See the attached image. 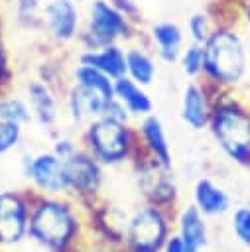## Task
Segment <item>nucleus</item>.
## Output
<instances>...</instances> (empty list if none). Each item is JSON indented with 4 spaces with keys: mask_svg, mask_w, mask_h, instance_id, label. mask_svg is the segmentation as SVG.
<instances>
[{
    "mask_svg": "<svg viewBox=\"0 0 250 252\" xmlns=\"http://www.w3.org/2000/svg\"><path fill=\"white\" fill-rule=\"evenodd\" d=\"M83 28V8L77 0H45L41 33L57 47L77 45Z\"/></svg>",
    "mask_w": 250,
    "mask_h": 252,
    "instance_id": "10",
    "label": "nucleus"
},
{
    "mask_svg": "<svg viewBox=\"0 0 250 252\" xmlns=\"http://www.w3.org/2000/svg\"><path fill=\"white\" fill-rule=\"evenodd\" d=\"M114 8H118L124 16H128L132 22H136L138 26L142 24V8L138 6L136 0H108Z\"/></svg>",
    "mask_w": 250,
    "mask_h": 252,
    "instance_id": "30",
    "label": "nucleus"
},
{
    "mask_svg": "<svg viewBox=\"0 0 250 252\" xmlns=\"http://www.w3.org/2000/svg\"><path fill=\"white\" fill-rule=\"evenodd\" d=\"M230 226L238 242L250 248V207H236L230 215Z\"/></svg>",
    "mask_w": 250,
    "mask_h": 252,
    "instance_id": "27",
    "label": "nucleus"
},
{
    "mask_svg": "<svg viewBox=\"0 0 250 252\" xmlns=\"http://www.w3.org/2000/svg\"><path fill=\"white\" fill-rule=\"evenodd\" d=\"M173 213L150 203L134 209L124 226L122 252H161L163 242L173 232Z\"/></svg>",
    "mask_w": 250,
    "mask_h": 252,
    "instance_id": "6",
    "label": "nucleus"
},
{
    "mask_svg": "<svg viewBox=\"0 0 250 252\" xmlns=\"http://www.w3.org/2000/svg\"><path fill=\"white\" fill-rule=\"evenodd\" d=\"M213 93L215 91L203 79H193L185 83L179 100V118L189 130L201 132L209 128L211 110H213Z\"/></svg>",
    "mask_w": 250,
    "mask_h": 252,
    "instance_id": "14",
    "label": "nucleus"
},
{
    "mask_svg": "<svg viewBox=\"0 0 250 252\" xmlns=\"http://www.w3.org/2000/svg\"><path fill=\"white\" fill-rule=\"evenodd\" d=\"M193 205L205 215V217H220L230 211V197L228 193L217 185L211 177H199L193 183Z\"/></svg>",
    "mask_w": 250,
    "mask_h": 252,
    "instance_id": "21",
    "label": "nucleus"
},
{
    "mask_svg": "<svg viewBox=\"0 0 250 252\" xmlns=\"http://www.w3.org/2000/svg\"><path fill=\"white\" fill-rule=\"evenodd\" d=\"M67 83L83 96L91 120L93 116L98 118L106 114L110 102L114 100V81L89 63L75 59V65L69 69Z\"/></svg>",
    "mask_w": 250,
    "mask_h": 252,
    "instance_id": "11",
    "label": "nucleus"
},
{
    "mask_svg": "<svg viewBox=\"0 0 250 252\" xmlns=\"http://www.w3.org/2000/svg\"><path fill=\"white\" fill-rule=\"evenodd\" d=\"M114 98L126 108V112L134 122L154 112V100L148 89L128 79L126 75L120 79H114Z\"/></svg>",
    "mask_w": 250,
    "mask_h": 252,
    "instance_id": "20",
    "label": "nucleus"
},
{
    "mask_svg": "<svg viewBox=\"0 0 250 252\" xmlns=\"http://www.w3.org/2000/svg\"><path fill=\"white\" fill-rule=\"evenodd\" d=\"M161 252H187V244H185L183 238L173 230V232L167 236V240L163 242Z\"/></svg>",
    "mask_w": 250,
    "mask_h": 252,
    "instance_id": "32",
    "label": "nucleus"
},
{
    "mask_svg": "<svg viewBox=\"0 0 250 252\" xmlns=\"http://www.w3.org/2000/svg\"><path fill=\"white\" fill-rule=\"evenodd\" d=\"M207 217L191 203L183 205L173 213V230L183 238V242L191 248L203 250L209 242V228Z\"/></svg>",
    "mask_w": 250,
    "mask_h": 252,
    "instance_id": "17",
    "label": "nucleus"
},
{
    "mask_svg": "<svg viewBox=\"0 0 250 252\" xmlns=\"http://www.w3.org/2000/svg\"><path fill=\"white\" fill-rule=\"evenodd\" d=\"M209 130L230 161L250 167V108L232 91L213 93Z\"/></svg>",
    "mask_w": 250,
    "mask_h": 252,
    "instance_id": "3",
    "label": "nucleus"
},
{
    "mask_svg": "<svg viewBox=\"0 0 250 252\" xmlns=\"http://www.w3.org/2000/svg\"><path fill=\"white\" fill-rule=\"evenodd\" d=\"M41 0H14L12 2V16L20 30L26 32H39L41 30Z\"/></svg>",
    "mask_w": 250,
    "mask_h": 252,
    "instance_id": "23",
    "label": "nucleus"
},
{
    "mask_svg": "<svg viewBox=\"0 0 250 252\" xmlns=\"http://www.w3.org/2000/svg\"><path fill=\"white\" fill-rule=\"evenodd\" d=\"M203 81L213 91H234L248 73V45L242 28L230 20H217L211 37L203 43Z\"/></svg>",
    "mask_w": 250,
    "mask_h": 252,
    "instance_id": "2",
    "label": "nucleus"
},
{
    "mask_svg": "<svg viewBox=\"0 0 250 252\" xmlns=\"http://www.w3.org/2000/svg\"><path fill=\"white\" fill-rule=\"evenodd\" d=\"M24 96L30 102L33 122L37 126H41L43 130H49V132L57 134L55 128H57L61 112H63L61 93L55 87H51L49 83H45L37 77H31L24 85Z\"/></svg>",
    "mask_w": 250,
    "mask_h": 252,
    "instance_id": "13",
    "label": "nucleus"
},
{
    "mask_svg": "<svg viewBox=\"0 0 250 252\" xmlns=\"http://www.w3.org/2000/svg\"><path fill=\"white\" fill-rule=\"evenodd\" d=\"M87 230L85 209L69 195L31 197L28 238L45 252H79Z\"/></svg>",
    "mask_w": 250,
    "mask_h": 252,
    "instance_id": "1",
    "label": "nucleus"
},
{
    "mask_svg": "<svg viewBox=\"0 0 250 252\" xmlns=\"http://www.w3.org/2000/svg\"><path fill=\"white\" fill-rule=\"evenodd\" d=\"M187 252H201V250H197V248H191V246H187Z\"/></svg>",
    "mask_w": 250,
    "mask_h": 252,
    "instance_id": "33",
    "label": "nucleus"
},
{
    "mask_svg": "<svg viewBox=\"0 0 250 252\" xmlns=\"http://www.w3.org/2000/svg\"><path fill=\"white\" fill-rule=\"evenodd\" d=\"M134 126H136V136H138V152L154 159L159 165L171 167L173 154H171V144H169L163 120L156 112H152L136 120Z\"/></svg>",
    "mask_w": 250,
    "mask_h": 252,
    "instance_id": "15",
    "label": "nucleus"
},
{
    "mask_svg": "<svg viewBox=\"0 0 250 252\" xmlns=\"http://www.w3.org/2000/svg\"><path fill=\"white\" fill-rule=\"evenodd\" d=\"M140 35V26L114 8L108 0H87L83 10V28L79 49H96L108 43L128 45Z\"/></svg>",
    "mask_w": 250,
    "mask_h": 252,
    "instance_id": "5",
    "label": "nucleus"
},
{
    "mask_svg": "<svg viewBox=\"0 0 250 252\" xmlns=\"http://www.w3.org/2000/svg\"><path fill=\"white\" fill-rule=\"evenodd\" d=\"M126 77L146 89H150L156 83L157 57L154 55L150 45H142L136 41L126 45Z\"/></svg>",
    "mask_w": 250,
    "mask_h": 252,
    "instance_id": "19",
    "label": "nucleus"
},
{
    "mask_svg": "<svg viewBox=\"0 0 250 252\" xmlns=\"http://www.w3.org/2000/svg\"><path fill=\"white\" fill-rule=\"evenodd\" d=\"M0 120H8V122H16L22 126H28L33 122L31 116V108L30 102L24 94H16V93H0Z\"/></svg>",
    "mask_w": 250,
    "mask_h": 252,
    "instance_id": "22",
    "label": "nucleus"
},
{
    "mask_svg": "<svg viewBox=\"0 0 250 252\" xmlns=\"http://www.w3.org/2000/svg\"><path fill=\"white\" fill-rule=\"evenodd\" d=\"M132 167L136 173V189L142 195L144 203L175 211L179 199V185L171 167L159 165L154 159L142 156L140 152L132 161Z\"/></svg>",
    "mask_w": 250,
    "mask_h": 252,
    "instance_id": "8",
    "label": "nucleus"
},
{
    "mask_svg": "<svg viewBox=\"0 0 250 252\" xmlns=\"http://www.w3.org/2000/svg\"><path fill=\"white\" fill-rule=\"evenodd\" d=\"M24 132H26V126L8 122V120H0V158L16 152L22 146Z\"/></svg>",
    "mask_w": 250,
    "mask_h": 252,
    "instance_id": "26",
    "label": "nucleus"
},
{
    "mask_svg": "<svg viewBox=\"0 0 250 252\" xmlns=\"http://www.w3.org/2000/svg\"><path fill=\"white\" fill-rule=\"evenodd\" d=\"M31 191H0V248H14L28 238Z\"/></svg>",
    "mask_w": 250,
    "mask_h": 252,
    "instance_id": "12",
    "label": "nucleus"
},
{
    "mask_svg": "<svg viewBox=\"0 0 250 252\" xmlns=\"http://www.w3.org/2000/svg\"><path fill=\"white\" fill-rule=\"evenodd\" d=\"M20 169L35 195H67V179L63 159L51 150L26 152L20 159Z\"/></svg>",
    "mask_w": 250,
    "mask_h": 252,
    "instance_id": "9",
    "label": "nucleus"
},
{
    "mask_svg": "<svg viewBox=\"0 0 250 252\" xmlns=\"http://www.w3.org/2000/svg\"><path fill=\"white\" fill-rule=\"evenodd\" d=\"M14 65H12V59H10V53H8V47L0 35V93H6L12 89V83H14Z\"/></svg>",
    "mask_w": 250,
    "mask_h": 252,
    "instance_id": "28",
    "label": "nucleus"
},
{
    "mask_svg": "<svg viewBox=\"0 0 250 252\" xmlns=\"http://www.w3.org/2000/svg\"><path fill=\"white\" fill-rule=\"evenodd\" d=\"M203 63H205L203 45L187 41L183 51H181V55H179V59H177V65H179L181 73L187 77V81L203 77Z\"/></svg>",
    "mask_w": 250,
    "mask_h": 252,
    "instance_id": "25",
    "label": "nucleus"
},
{
    "mask_svg": "<svg viewBox=\"0 0 250 252\" xmlns=\"http://www.w3.org/2000/svg\"><path fill=\"white\" fill-rule=\"evenodd\" d=\"M0 20H2V4H0Z\"/></svg>",
    "mask_w": 250,
    "mask_h": 252,
    "instance_id": "34",
    "label": "nucleus"
},
{
    "mask_svg": "<svg viewBox=\"0 0 250 252\" xmlns=\"http://www.w3.org/2000/svg\"><path fill=\"white\" fill-rule=\"evenodd\" d=\"M81 146L104 167L132 163L138 156V136L134 122L98 116L89 120L79 132Z\"/></svg>",
    "mask_w": 250,
    "mask_h": 252,
    "instance_id": "4",
    "label": "nucleus"
},
{
    "mask_svg": "<svg viewBox=\"0 0 250 252\" xmlns=\"http://www.w3.org/2000/svg\"><path fill=\"white\" fill-rule=\"evenodd\" d=\"M215 26H217V20H215L209 12H205V10L193 12V14L187 18V22H185V35H187V41L203 45V43L211 37Z\"/></svg>",
    "mask_w": 250,
    "mask_h": 252,
    "instance_id": "24",
    "label": "nucleus"
},
{
    "mask_svg": "<svg viewBox=\"0 0 250 252\" xmlns=\"http://www.w3.org/2000/svg\"><path fill=\"white\" fill-rule=\"evenodd\" d=\"M77 61L96 67L98 71H102L114 81L126 75V45L108 43L96 49H79Z\"/></svg>",
    "mask_w": 250,
    "mask_h": 252,
    "instance_id": "18",
    "label": "nucleus"
},
{
    "mask_svg": "<svg viewBox=\"0 0 250 252\" xmlns=\"http://www.w3.org/2000/svg\"><path fill=\"white\" fill-rule=\"evenodd\" d=\"M67 195L75 199L83 209L91 207L100 199V189L104 181V165L93 158L83 146L63 159Z\"/></svg>",
    "mask_w": 250,
    "mask_h": 252,
    "instance_id": "7",
    "label": "nucleus"
},
{
    "mask_svg": "<svg viewBox=\"0 0 250 252\" xmlns=\"http://www.w3.org/2000/svg\"><path fill=\"white\" fill-rule=\"evenodd\" d=\"M185 43H187L185 28H181L173 20H159L148 28V45L157 57V61L165 65L177 63Z\"/></svg>",
    "mask_w": 250,
    "mask_h": 252,
    "instance_id": "16",
    "label": "nucleus"
},
{
    "mask_svg": "<svg viewBox=\"0 0 250 252\" xmlns=\"http://www.w3.org/2000/svg\"><path fill=\"white\" fill-rule=\"evenodd\" d=\"M79 148H81V140H77V138H73V136H69V134L57 132V134L53 136V142H51V148H49V150H51L57 158L65 159V158H69L71 154H75Z\"/></svg>",
    "mask_w": 250,
    "mask_h": 252,
    "instance_id": "29",
    "label": "nucleus"
},
{
    "mask_svg": "<svg viewBox=\"0 0 250 252\" xmlns=\"http://www.w3.org/2000/svg\"><path fill=\"white\" fill-rule=\"evenodd\" d=\"M234 22L250 32V0H234Z\"/></svg>",
    "mask_w": 250,
    "mask_h": 252,
    "instance_id": "31",
    "label": "nucleus"
}]
</instances>
